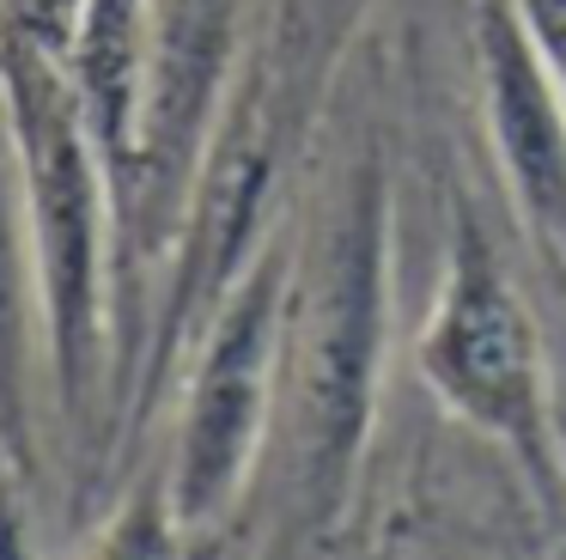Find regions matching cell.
<instances>
[{"label": "cell", "instance_id": "cell-1", "mask_svg": "<svg viewBox=\"0 0 566 560\" xmlns=\"http://www.w3.org/2000/svg\"><path fill=\"white\" fill-rule=\"evenodd\" d=\"M390 323V170L359 141L293 231L269 463H281L298 530H329L354 494ZM262 463V469H269Z\"/></svg>", "mask_w": 566, "mask_h": 560}, {"label": "cell", "instance_id": "cell-2", "mask_svg": "<svg viewBox=\"0 0 566 560\" xmlns=\"http://www.w3.org/2000/svg\"><path fill=\"white\" fill-rule=\"evenodd\" d=\"M0 116L19 170L50 396L67 433H86L104 408H116V183L67 68L0 49Z\"/></svg>", "mask_w": 566, "mask_h": 560}, {"label": "cell", "instance_id": "cell-3", "mask_svg": "<svg viewBox=\"0 0 566 560\" xmlns=\"http://www.w3.org/2000/svg\"><path fill=\"white\" fill-rule=\"evenodd\" d=\"M415 365L427 390L444 402V414H457L469 433L493 438L517 463V475L542 506H566V414L554 402L548 348H542L524 287L505 268V250L493 243L475 207H457L451 219L439 292L415 335Z\"/></svg>", "mask_w": 566, "mask_h": 560}, {"label": "cell", "instance_id": "cell-4", "mask_svg": "<svg viewBox=\"0 0 566 560\" xmlns=\"http://www.w3.org/2000/svg\"><path fill=\"white\" fill-rule=\"evenodd\" d=\"M293 231L262 243L201 323L184 372V408L171 421L165 487L196 542L220 536L256 487L274 438V390H281V323Z\"/></svg>", "mask_w": 566, "mask_h": 560}, {"label": "cell", "instance_id": "cell-5", "mask_svg": "<svg viewBox=\"0 0 566 560\" xmlns=\"http://www.w3.org/2000/svg\"><path fill=\"white\" fill-rule=\"evenodd\" d=\"M238 12L244 0H153L147 104H140L135 177L123 201V262L128 238H135V256H153L184 226L196 170L232 92Z\"/></svg>", "mask_w": 566, "mask_h": 560}, {"label": "cell", "instance_id": "cell-6", "mask_svg": "<svg viewBox=\"0 0 566 560\" xmlns=\"http://www.w3.org/2000/svg\"><path fill=\"white\" fill-rule=\"evenodd\" d=\"M475 80L488 153L536 256L566 280V92L530 49L512 0H475Z\"/></svg>", "mask_w": 566, "mask_h": 560}, {"label": "cell", "instance_id": "cell-7", "mask_svg": "<svg viewBox=\"0 0 566 560\" xmlns=\"http://www.w3.org/2000/svg\"><path fill=\"white\" fill-rule=\"evenodd\" d=\"M147 61H153V0H86L74 37V92L98 134V153L116 183V214L128 201L140 141V104H147Z\"/></svg>", "mask_w": 566, "mask_h": 560}, {"label": "cell", "instance_id": "cell-8", "mask_svg": "<svg viewBox=\"0 0 566 560\" xmlns=\"http://www.w3.org/2000/svg\"><path fill=\"white\" fill-rule=\"evenodd\" d=\"M359 7L366 0H281V24H274V43H269V97H274V116H281L286 141L311 128L323 104V85L335 80L347 55V37L359 24Z\"/></svg>", "mask_w": 566, "mask_h": 560}, {"label": "cell", "instance_id": "cell-9", "mask_svg": "<svg viewBox=\"0 0 566 560\" xmlns=\"http://www.w3.org/2000/svg\"><path fill=\"white\" fill-rule=\"evenodd\" d=\"M196 536L184 530L165 487V463L135 475L123 499L111 506V518L92 530V542L80 548V560H196Z\"/></svg>", "mask_w": 566, "mask_h": 560}, {"label": "cell", "instance_id": "cell-10", "mask_svg": "<svg viewBox=\"0 0 566 560\" xmlns=\"http://www.w3.org/2000/svg\"><path fill=\"white\" fill-rule=\"evenodd\" d=\"M86 0H0V49L67 68Z\"/></svg>", "mask_w": 566, "mask_h": 560}, {"label": "cell", "instance_id": "cell-11", "mask_svg": "<svg viewBox=\"0 0 566 560\" xmlns=\"http://www.w3.org/2000/svg\"><path fill=\"white\" fill-rule=\"evenodd\" d=\"M517 24H524L530 49L542 55V68L554 73V85L566 92V0H512Z\"/></svg>", "mask_w": 566, "mask_h": 560}, {"label": "cell", "instance_id": "cell-12", "mask_svg": "<svg viewBox=\"0 0 566 560\" xmlns=\"http://www.w3.org/2000/svg\"><path fill=\"white\" fill-rule=\"evenodd\" d=\"M560 457H566V421H560Z\"/></svg>", "mask_w": 566, "mask_h": 560}]
</instances>
